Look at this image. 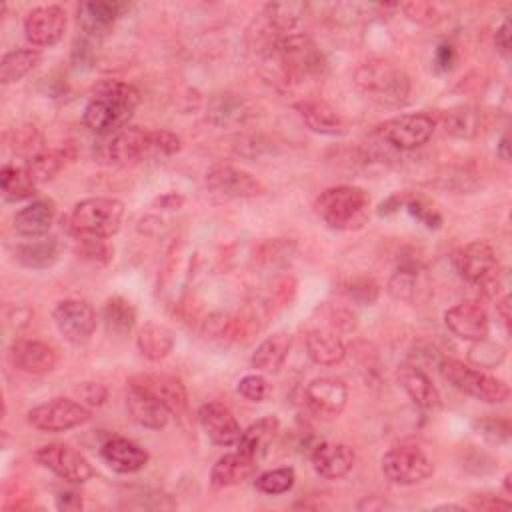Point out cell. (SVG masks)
Wrapping results in <instances>:
<instances>
[{"label": "cell", "instance_id": "obj_1", "mask_svg": "<svg viewBox=\"0 0 512 512\" xmlns=\"http://www.w3.org/2000/svg\"><path fill=\"white\" fill-rule=\"evenodd\" d=\"M256 48L260 50L270 76L284 84L316 80L326 72V60L322 52L306 34L290 32Z\"/></svg>", "mask_w": 512, "mask_h": 512}, {"label": "cell", "instance_id": "obj_2", "mask_svg": "<svg viewBox=\"0 0 512 512\" xmlns=\"http://www.w3.org/2000/svg\"><path fill=\"white\" fill-rule=\"evenodd\" d=\"M138 102L140 94L132 84L104 80L92 90L82 110V122L88 130L100 136H112L128 124Z\"/></svg>", "mask_w": 512, "mask_h": 512}, {"label": "cell", "instance_id": "obj_3", "mask_svg": "<svg viewBox=\"0 0 512 512\" xmlns=\"http://www.w3.org/2000/svg\"><path fill=\"white\" fill-rule=\"evenodd\" d=\"M356 88L370 102L384 108H400L408 102L412 82L408 74L384 58H372L354 70Z\"/></svg>", "mask_w": 512, "mask_h": 512}, {"label": "cell", "instance_id": "obj_4", "mask_svg": "<svg viewBox=\"0 0 512 512\" xmlns=\"http://www.w3.org/2000/svg\"><path fill=\"white\" fill-rule=\"evenodd\" d=\"M368 204L370 198L362 188L340 184L320 192L314 210L330 228L352 230L364 222Z\"/></svg>", "mask_w": 512, "mask_h": 512}, {"label": "cell", "instance_id": "obj_5", "mask_svg": "<svg viewBox=\"0 0 512 512\" xmlns=\"http://www.w3.org/2000/svg\"><path fill=\"white\" fill-rule=\"evenodd\" d=\"M124 218V204L116 198H86L80 200L70 214V228L82 238H112Z\"/></svg>", "mask_w": 512, "mask_h": 512}, {"label": "cell", "instance_id": "obj_6", "mask_svg": "<svg viewBox=\"0 0 512 512\" xmlns=\"http://www.w3.org/2000/svg\"><path fill=\"white\" fill-rule=\"evenodd\" d=\"M438 370L456 390L476 400H482L488 404H500L510 396V388L504 380L490 376L482 370H476L460 360L442 358L438 364Z\"/></svg>", "mask_w": 512, "mask_h": 512}, {"label": "cell", "instance_id": "obj_7", "mask_svg": "<svg viewBox=\"0 0 512 512\" xmlns=\"http://www.w3.org/2000/svg\"><path fill=\"white\" fill-rule=\"evenodd\" d=\"M460 278L480 286L486 294L498 290V258L494 248L484 240H472L460 246L450 256Z\"/></svg>", "mask_w": 512, "mask_h": 512}, {"label": "cell", "instance_id": "obj_8", "mask_svg": "<svg viewBox=\"0 0 512 512\" xmlns=\"http://www.w3.org/2000/svg\"><path fill=\"white\" fill-rule=\"evenodd\" d=\"M382 474L396 486H414L432 476V460L412 444H398L384 452L380 460Z\"/></svg>", "mask_w": 512, "mask_h": 512}, {"label": "cell", "instance_id": "obj_9", "mask_svg": "<svg viewBox=\"0 0 512 512\" xmlns=\"http://www.w3.org/2000/svg\"><path fill=\"white\" fill-rule=\"evenodd\" d=\"M26 420L40 432H64L90 420V410L72 398H52L28 410Z\"/></svg>", "mask_w": 512, "mask_h": 512}, {"label": "cell", "instance_id": "obj_10", "mask_svg": "<svg viewBox=\"0 0 512 512\" xmlns=\"http://www.w3.org/2000/svg\"><path fill=\"white\" fill-rule=\"evenodd\" d=\"M36 462L54 472L58 478L70 484H84L86 480L92 478L94 470L90 462L72 446L62 444V442H52L44 444L36 450L34 454Z\"/></svg>", "mask_w": 512, "mask_h": 512}, {"label": "cell", "instance_id": "obj_11", "mask_svg": "<svg viewBox=\"0 0 512 512\" xmlns=\"http://www.w3.org/2000/svg\"><path fill=\"white\" fill-rule=\"evenodd\" d=\"M52 320L60 336L74 346L86 344L96 330V310L86 300L78 298L58 302L52 312Z\"/></svg>", "mask_w": 512, "mask_h": 512}, {"label": "cell", "instance_id": "obj_12", "mask_svg": "<svg viewBox=\"0 0 512 512\" xmlns=\"http://www.w3.org/2000/svg\"><path fill=\"white\" fill-rule=\"evenodd\" d=\"M434 126L428 114H400L380 124L378 134L398 150H414L430 140Z\"/></svg>", "mask_w": 512, "mask_h": 512}, {"label": "cell", "instance_id": "obj_13", "mask_svg": "<svg viewBox=\"0 0 512 512\" xmlns=\"http://www.w3.org/2000/svg\"><path fill=\"white\" fill-rule=\"evenodd\" d=\"M68 26L64 8L56 4H44L32 8L24 18V36L32 46L48 48L62 40Z\"/></svg>", "mask_w": 512, "mask_h": 512}, {"label": "cell", "instance_id": "obj_14", "mask_svg": "<svg viewBox=\"0 0 512 512\" xmlns=\"http://www.w3.org/2000/svg\"><path fill=\"white\" fill-rule=\"evenodd\" d=\"M106 160L114 166H136L140 164L152 150V134L138 126H124L114 132L104 148Z\"/></svg>", "mask_w": 512, "mask_h": 512}, {"label": "cell", "instance_id": "obj_15", "mask_svg": "<svg viewBox=\"0 0 512 512\" xmlns=\"http://www.w3.org/2000/svg\"><path fill=\"white\" fill-rule=\"evenodd\" d=\"M204 182H206V188L220 198H254L264 192V186L260 184V180L228 164L212 166L206 172Z\"/></svg>", "mask_w": 512, "mask_h": 512}, {"label": "cell", "instance_id": "obj_16", "mask_svg": "<svg viewBox=\"0 0 512 512\" xmlns=\"http://www.w3.org/2000/svg\"><path fill=\"white\" fill-rule=\"evenodd\" d=\"M446 328L460 340L478 342L488 336V314L478 300H464L444 312Z\"/></svg>", "mask_w": 512, "mask_h": 512}, {"label": "cell", "instance_id": "obj_17", "mask_svg": "<svg viewBox=\"0 0 512 512\" xmlns=\"http://www.w3.org/2000/svg\"><path fill=\"white\" fill-rule=\"evenodd\" d=\"M130 386H136L148 394H152L156 400H160L170 414L184 416L188 412V394L184 384L168 374H136L128 380Z\"/></svg>", "mask_w": 512, "mask_h": 512}, {"label": "cell", "instance_id": "obj_18", "mask_svg": "<svg viewBox=\"0 0 512 512\" xmlns=\"http://www.w3.org/2000/svg\"><path fill=\"white\" fill-rule=\"evenodd\" d=\"M304 398L308 408L322 416V418H334L338 416L348 400V388L340 378H332V376H322V378H314L306 390H304Z\"/></svg>", "mask_w": 512, "mask_h": 512}, {"label": "cell", "instance_id": "obj_19", "mask_svg": "<svg viewBox=\"0 0 512 512\" xmlns=\"http://www.w3.org/2000/svg\"><path fill=\"white\" fill-rule=\"evenodd\" d=\"M8 358L14 368L26 374H46L56 366V352L52 346L30 340V338H18L8 348Z\"/></svg>", "mask_w": 512, "mask_h": 512}, {"label": "cell", "instance_id": "obj_20", "mask_svg": "<svg viewBox=\"0 0 512 512\" xmlns=\"http://www.w3.org/2000/svg\"><path fill=\"white\" fill-rule=\"evenodd\" d=\"M198 422L206 436L218 446H234L242 434L234 414L220 402L202 404L198 410Z\"/></svg>", "mask_w": 512, "mask_h": 512}, {"label": "cell", "instance_id": "obj_21", "mask_svg": "<svg viewBox=\"0 0 512 512\" xmlns=\"http://www.w3.org/2000/svg\"><path fill=\"white\" fill-rule=\"evenodd\" d=\"M312 468L326 480H338L346 476L356 462V454L348 444L342 442H320L310 454Z\"/></svg>", "mask_w": 512, "mask_h": 512}, {"label": "cell", "instance_id": "obj_22", "mask_svg": "<svg viewBox=\"0 0 512 512\" xmlns=\"http://www.w3.org/2000/svg\"><path fill=\"white\" fill-rule=\"evenodd\" d=\"M396 378H398V384L402 386V390L408 394V398L418 408L436 410L440 406L438 388L434 386L430 376L418 364H410V362L400 364Z\"/></svg>", "mask_w": 512, "mask_h": 512}, {"label": "cell", "instance_id": "obj_23", "mask_svg": "<svg viewBox=\"0 0 512 512\" xmlns=\"http://www.w3.org/2000/svg\"><path fill=\"white\" fill-rule=\"evenodd\" d=\"M126 408L130 418L142 428L160 430L170 420V410L160 400L130 384L126 390Z\"/></svg>", "mask_w": 512, "mask_h": 512}, {"label": "cell", "instance_id": "obj_24", "mask_svg": "<svg viewBox=\"0 0 512 512\" xmlns=\"http://www.w3.org/2000/svg\"><path fill=\"white\" fill-rule=\"evenodd\" d=\"M126 8V4L122 2H104V0H96V2H82L78 6V26L94 38L106 36L116 20L122 16V10Z\"/></svg>", "mask_w": 512, "mask_h": 512}, {"label": "cell", "instance_id": "obj_25", "mask_svg": "<svg viewBox=\"0 0 512 512\" xmlns=\"http://www.w3.org/2000/svg\"><path fill=\"white\" fill-rule=\"evenodd\" d=\"M250 116L246 100L234 92H216L208 98L206 120L218 128H238Z\"/></svg>", "mask_w": 512, "mask_h": 512}, {"label": "cell", "instance_id": "obj_26", "mask_svg": "<svg viewBox=\"0 0 512 512\" xmlns=\"http://www.w3.org/2000/svg\"><path fill=\"white\" fill-rule=\"evenodd\" d=\"M100 454H102L104 462L120 474H132V472L142 470L150 458L144 448H140L132 440L120 438V436L106 440L102 444Z\"/></svg>", "mask_w": 512, "mask_h": 512}, {"label": "cell", "instance_id": "obj_27", "mask_svg": "<svg viewBox=\"0 0 512 512\" xmlns=\"http://www.w3.org/2000/svg\"><path fill=\"white\" fill-rule=\"evenodd\" d=\"M294 110L302 122L316 134L340 136L346 132V122L342 116L324 100H300L294 104Z\"/></svg>", "mask_w": 512, "mask_h": 512}, {"label": "cell", "instance_id": "obj_28", "mask_svg": "<svg viewBox=\"0 0 512 512\" xmlns=\"http://www.w3.org/2000/svg\"><path fill=\"white\" fill-rule=\"evenodd\" d=\"M308 358L318 366H334L344 360L346 346L332 328H312L304 336Z\"/></svg>", "mask_w": 512, "mask_h": 512}, {"label": "cell", "instance_id": "obj_29", "mask_svg": "<svg viewBox=\"0 0 512 512\" xmlns=\"http://www.w3.org/2000/svg\"><path fill=\"white\" fill-rule=\"evenodd\" d=\"M56 216L52 200H34L14 214V230L26 238H40L48 234Z\"/></svg>", "mask_w": 512, "mask_h": 512}, {"label": "cell", "instance_id": "obj_30", "mask_svg": "<svg viewBox=\"0 0 512 512\" xmlns=\"http://www.w3.org/2000/svg\"><path fill=\"white\" fill-rule=\"evenodd\" d=\"M254 472H256V460L236 450L232 454L220 456L214 462L210 470V482L216 488H228V486L246 482L248 478H252Z\"/></svg>", "mask_w": 512, "mask_h": 512}, {"label": "cell", "instance_id": "obj_31", "mask_svg": "<svg viewBox=\"0 0 512 512\" xmlns=\"http://www.w3.org/2000/svg\"><path fill=\"white\" fill-rule=\"evenodd\" d=\"M278 428H280V422L276 416H264L256 422H252L246 430H242L236 446L242 454L254 458L258 462V458H262L270 444L274 442L276 434H278Z\"/></svg>", "mask_w": 512, "mask_h": 512}, {"label": "cell", "instance_id": "obj_32", "mask_svg": "<svg viewBox=\"0 0 512 512\" xmlns=\"http://www.w3.org/2000/svg\"><path fill=\"white\" fill-rule=\"evenodd\" d=\"M290 344H292V338H290L288 332H282V330L274 332L272 336L264 338L256 346V350H254V354L250 358L252 366L256 370L268 372V374L278 372L282 368V364L286 362V358H288Z\"/></svg>", "mask_w": 512, "mask_h": 512}, {"label": "cell", "instance_id": "obj_33", "mask_svg": "<svg viewBox=\"0 0 512 512\" xmlns=\"http://www.w3.org/2000/svg\"><path fill=\"white\" fill-rule=\"evenodd\" d=\"M136 344L144 358L158 362L172 352L174 334L170 328L150 322V324H144V328H140V332L136 336Z\"/></svg>", "mask_w": 512, "mask_h": 512}, {"label": "cell", "instance_id": "obj_34", "mask_svg": "<svg viewBox=\"0 0 512 512\" xmlns=\"http://www.w3.org/2000/svg\"><path fill=\"white\" fill-rule=\"evenodd\" d=\"M60 256V244L56 238H44V240H32L28 244H20L14 250V258L32 270L50 268Z\"/></svg>", "mask_w": 512, "mask_h": 512}, {"label": "cell", "instance_id": "obj_35", "mask_svg": "<svg viewBox=\"0 0 512 512\" xmlns=\"http://www.w3.org/2000/svg\"><path fill=\"white\" fill-rule=\"evenodd\" d=\"M42 60V54L36 48H16L2 56L0 60V82L12 84L30 74Z\"/></svg>", "mask_w": 512, "mask_h": 512}, {"label": "cell", "instance_id": "obj_36", "mask_svg": "<svg viewBox=\"0 0 512 512\" xmlns=\"http://www.w3.org/2000/svg\"><path fill=\"white\" fill-rule=\"evenodd\" d=\"M102 318H104L106 330L110 334L126 336L128 332H132V328L136 324V310H134V306L126 298L112 296L104 304Z\"/></svg>", "mask_w": 512, "mask_h": 512}, {"label": "cell", "instance_id": "obj_37", "mask_svg": "<svg viewBox=\"0 0 512 512\" xmlns=\"http://www.w3.org/2000/svg\"><path fill=\"white\" fill-rule=\"evenodd\" d=\"M2 182V194L8 202H20L26 198H32L36 194V182L30 178L24 166H10L6 164L0 172Z\"/></svg>", "mask_w": 512, "mask_h": 512}, {"label": "cell", "instance_id": "obj_38", "mask_svg": "<svg viewBox=\"0 0 512 512\" xmlns=\"http://www.w3.org/2000/svg\"><path fill=\"white\" fill-rule=\"evenodd\" d=\"M444 132L454 138H474L480 132V112L472 106H456L442 116Z\"/></svg>", "mask_w": 512, "mask_h": 512}, {"label": "cell", "instance_id": "obj_39", "mask_svg": "<svg viewBox=\"0 0 512 512\" xmlns=\"http://www.w3.org/2000/svg\"><path fill=\"white\" fill-rule=\"evenodd\" d=\"M62 164H64V154L62 152H58V150H40V152H34L26 160L24 168L36 184H42V182L52 180L60 172Z\"/></svg>", "mask_w": 512, "mask_h": 512}, {"label": "cell", "instance_id": "obj_40", "mask_svg": "<svg viewBox=\"0 0 512 512\" xmlns=\"http://www.w3.org/2000/svg\"><path fill=\"white\" fill-rule=\"evenodd\" d=\"M418 264L416 262H404L388 280V292L396 300L412 302L418 294Z\"/></svg>", "mask_w": 512, "mask_h": 512}, {"label": "cell", "instance_id": "obj_41", "mask_svg": "<svg viewBox=\"0 0 512 512\" xmlns=\"http://www.w3.org/2000/svg\"><path fill=\"white\" fill-rule=\"evenodd\" d=\"M294 482H296L294 468L282 466V468H274V470H266V472L258 474L254 480V486L262 494L278 496V494H286L288 490H292Z\"/></svg>", "mask_w": 512, "mask_h": 512}, {"label": "cell", "instance_id": "obj_42", "mask_svg": "<svg viewBox=\"0 0 512 512\" xmlns=\"http://www.w3.org/2000/svg\"><path fill=\"white\" fill-rule=\"evenodd\" d=\"M504 356H506V350L500 344L488 342L486 338L474 342V346L470 348V354H468L470 362H474L480 368H496L498 364H502Z\"/></svg>", "mask_w": 512, "mask_h": 512}, {"label": "cell", "instance_id": "obj_43", "mask_svg": "<svg viewBox=\"0 0 512 512\" xmlns=\"http://www.w3.org/2000/svg\"><path fill=\"white\" fill-rule=\"evenodd\" d=\"M402 10L406 12V16L418 24H426V26H434L438 24L444 16L438 12V6L432 2H406L402 4Z\"/></svg>", "mask_w": 512, "mask_h": 512}, {"label": "cell", "instance_id": "obj_44", "mask_svg": "<svg viewBox=\"0 0 512 512\" xmlns=\"http://www.w3.org/2000/svg\"><path fill=\"white\" fill-rule=\"evenodd\" d=\"M238 394L250 402H262L268 394V382L260 374H248L238 382Z\"/></svg>", "mask_w": 512, "mask_h": 512}, {"label": "cell", "instance_id": "obj_45", "mask_svg": "<svg viewBox=\"0 0 512 512\" xmlns=\"http://www.w3.org/2000/svg\"><path fill=\"white\" fill-rule=\"evenodd\" d=\"M476 426H478L480 434H482L488 442H492V444H502V442H508V438H510V426H508V422H504V420H498V418H484V420H480Z\"/></svg>", "mask_w": 512, "mask_h": 512}, {"label": "cell", "instance_id": "obj_46", "mask_svg": "<svg viewBox=\"0 0 512 512\" xmlns=\"http://www.w3.org/2000/svg\"><path fill=\"white\" fill-rule=\"evenodd\" d=\"M150 134H152V150L154 152H160L164 156H172V154L180 152L182 142H180V138L174 132H170V130H154Z\"/></svg>", "mask_w": 512, "mask_h": 512}, {"label": "cell", "instance_id": "obj_47", "mask_svg": "<svg viewBox=\"0 0 512 512\" xmlns=\"http://www.w3.org/2000/svg\"><path fill=\"white\" fill-rule=\"evenodd\" d=\"M76 392H78L82 404H88V406H102L104 400L108 398V390L100 382H84L78 386Z\"/></svg>", "mask_w": 512, "mask_h": 512}, {"label": "cell", "instance_id": "obj_48", "mask_svg": "<svg viewBox=\"0 0 512 512\" xmlns=\"http://www.w3.org/2000/svg\"><path fill=\"white\" fill-rule=\"evenodd\" d=\"M330 326H332V330L336 328V332L340 330V332H350V330H354V326H356V318H354V314L350 312V310H346V308H332L330 310Z\"/></svg>", "mask_w": 512, "mask_h": 512}, {"label": "cell", "instance_id": "obj_49", "mask_svg": "<svg viewBox=\"0 0 512 512\" xmlns=\"http://www.w3.org/2000/svg\"><path fill=\"white\" fill-rule=\"evenodd\" d=\"M434 62H436V68L438 70H450L452 66H454V62H456V50H454V46H450V44H440L438 48H436V54H434Z\"/></svg>", "mask_w": 512, "mask_h": 512}, {"label": "cell", "instance_id": "obj_50", "mask_svg": "<svg viewBox=\"0 0 512 512\" xmlns=\"http://www.w3.org/2000/svg\"><path fill=\"white\" fill-rule=\"evenodd\" d=\"M496 48L502 54H508V50H510V26H508V20H504L502 26L496 30Z\"/></svg>", "mask_w": 512, "mask_h": 512}, {"label": "cell", "instance_id": "obj_51", "mask_svg": "<svg viewBox=\"0 0 512 512\" xmlns=\"http://www.w3.org/2000/svg\"><path fill=\"white\" fill-rule=\"evenodd\" d=\"M66 496V500L64 498H58V508L60 510H70V508H82V498L76 494V492H66L64 494Z\"/></svg>", "mask_w": 512, "mask_h": 512}, {"label": "cell", "instance_id": "obj_52", "mask_svg": "<svg viewBox=\"0 0 512 512\" xmlns=\"http://www.w3.org/2000/svg\"><path fill=\"white\" fill-rule=\"evenodd\" d=\"M496 312L500 314L504 326L508 328V326H510V298H508V296H504V298L496 304Z\"/></svg>", "mask_w": 512, "mask_h": 512}, {"label": "cell", "instance_id": "obj_53", "mask_svg": "<svg viewBox=\"0 0 512 512\" xmlns=\"http://www.w3.org/2000/svg\"><path fill=\"white\" fill-rule=\"evenodd\" d=\"M498 154H500L502 160H508V140H506V136L498 144Z\"/></svg>", "mask_w": 512, "mask_h": 512}]
</instances>
